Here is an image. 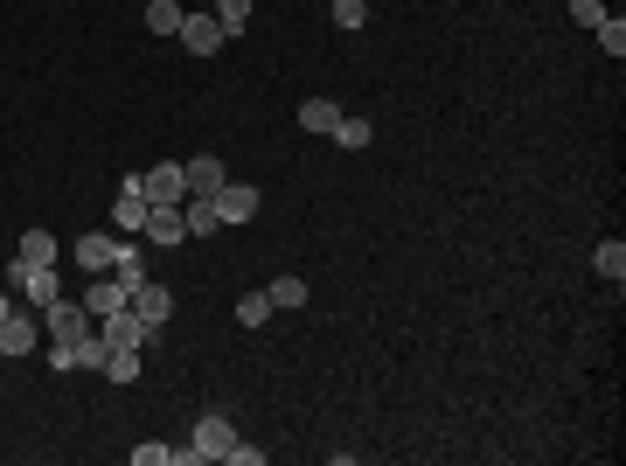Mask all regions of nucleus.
<instances>
[{
	"label": "nucleus",
	"mask_w": 626,
	"mask_h": 466,
	"mask_svg": "<svg viewBox=\"0 0 626 466\" xmlns=\"http://www.w3.org/2000/svg\"><path fill=\"white\" fill-rule=\"evenodd\" d=\"M70 258H77V272H119L126 258H140L133 244H119V237H105V230H84L77 244H70Z\"/></svg>",
	"instance_id": "nucleus-1"
},
{
	"label": "nucleus",
	"mask_w": 626,
	"mask_h": 466,
	"mask_svg": "<svg viewBox=\"0 0 626 466\" xmlns=\"http://www.w3.org/2000/svg\"><path fill=\"white\" fill-rule=\"evenodd\" d=\"M49 369H56V376H70V369H105V341H98V327L77 334V341H49Z\"/></svg>",
	"instance_id": "nucleus-2"
},
{
	"label": "nucleus",
	"mask_w": 626,
	"mask_h": 466,
	"mask_svg": "<svg viewBox=\"0 0 626 466\" xmlns=\"http://www.w3.org/2000/svg\"><path fill=\"white\" fill-rule=\"evenodd\" d=\"M154 334H160V327H147L133 307H119V313H105V320H98V341H105V348H147Z\"/></svg>",
	"instance_id": "nucleus-3"
},
{
	"label": "nucleus",
	"mask_w": 626,
	"mask_h": 466,
	"mask_svg": "<svg viewBox=\"0 0 626 466\" xmlns=\"http://www.w3.org/2000/svg\"><path fill=\"white\" fill-rule=\"evenodd\" d=\"M91 327H98V320L84 313V300H49V307H42V334H49V341H77V334H91Z\"/></svg>",
	"instance_id": "nucleus-4"
},
{
	"label": "nucleus",
	"mask_w": 626,
	"mask_h": 466,
	"mask_svg": "<svg viewBox=\"0 0 626 466\" xmlns=\"http://www.w3.org/2000/svg\"><path fill=\"white\" fill-rule=\"evenodd\" d=\"M140 195L147 202H188V174H181V160H160L140 174Z\"/></svg>",
	"instance_id": "nucleus-5"
},
{
	"label": "nucleus",
	"mask_w": 626,
	"mask_h": 466,
	"mask_svg": "<svg viewBox=\"0 0 626 466\" xmlns=\"http://www.w3.org/2000/svg\"><path fill=\"white\" fill-rule=\"evenodd\" d=\"M77 300H84V313H91V320H105V313L133 307V286H126V279H105V272H98V279H91V286H84Z\"/></svg>",
	"instance_id": "nucleus-6"
},
{
	"label": "nucleus",
	"mask_w": 626,
	"mask_h": 466,
	"mask_svg": "<svg viewBox=\"0 0 626 466\" xmlns=\"http://www.w3.org/2000/svg\"><path fill=\"white\" fill-rule=\"evenodd\" d=\"M230 446H237L230 418H216V411H209V418L195 425V446H188V453H195V460H230Z\"/></svg>",
	"instance_id": "nucleus-7"
},
{
	"label": "nucleus",
	"mask_w": 626,
	"mask_h": 466,
	"mask_svg": "<svg viewBox=\"0 0 626 466\" xmlns=\"http://www.w3.org/2000/svg\"><path fill=\"white\" fill-rule=\"evenodd\" d=\"M181 42H188L195 56H216L230 35H223V21H216V14H181Z\"/></svg>",
	"instance_id": "nucleus-8"
},
{
	"label": "nucleus",
	"mask_w": 626,
	"mask_h": 466,
	"mask_svg": "<svg viewBox=\"0 0 626 466\" xmlns=\"http://www.w3.org/2000/svg\"><path fill=\"white\" fill-rule=\"evenodd\" d=\"M258 202H265V195H258L251 181H223V188H216V209H223V223H251V216H258Z\"/></svg>",
	"instance_id": "nucleus-9"
},
{
	"label": "nucleus",
	"mask_w": 626,
	"mask_h": 466,
	"mask_svg": "<svg viewBox=\"0 0 626 466\" xmlns=\"http://www.w3.org/2000/svg\"><path fill=\"white\" fill-rule=\"evenodd\" d=\"M147 195H140V174H126L119 181V209H112V230H147Z\"/></svg>",
	"instance_id": "nucleus-10"
},
{
	"label": "nucleus",
	"mask_w": 626,
	"mask_h": 466,
	"mask_svg": "<svg viewBox=\"0 0 626 466\" xmlns=\"http://www.w3.org/2000/svg\"><path fill=\"white\" fill-rule=\"evenodd\" d=\"M35 341H42V320L35 313H7L0 320V355H35Z\"/></svg>",
	"instance_id": "nucleus-11"
},
{
	"label": "nucleus",
	"mask_w": 626,
	"mask_h": 466,
	"mask_svg": "<svg viewBox=\"0 0 626 466\" xmlns=\"http://www.w3.org/2000/svg\"><path fill=\"white\" fill-rule=\"evenodd\" d=\"M133 313H140L147 327H167V313H174V293H167L160 279H140V286H133Z\"/></svg>",
	"instance_id": "nucleus-12"
},
{
	"label": "nucleus",
	"mask_w": 626,
	"mask_h": 466,
	"mask_svg": "<svg viewBox=\"0 0 626 466\" xmlns=\"http://www.w3.org/2000/svg\"><path fill=\"white\" fill-rule=\"evenodd\" d=\"M147 237H154V244H167V251L188 237V216H181V202H154V209H147Z\"/></svg>",
	"instance_id": "nucleus-13"
},
{
	"label": "nucleus",
	"mask_w": 626,
	"mask_h": 466,
	"mask_svg": "<svg viewBox=\"0 0 626 466\" xmlns=\"http://www.w3.org/2000/svg\"><path fill=\"white\" fill-rule=\"evenodd\" d=\"M181 174H188V195H216V188L230 181L216 154H195V160H181Z\"/></svg>",
	"instance_id": "nucleus-14"
},
{
	"label": "nucleus",
	"mask_w": 626,
	"mask_h": 466,
	"mask_svg": "<svg viewBox=\"0 0 626 466\" xmlns=\"http://www.w3.org/2000/svg\"><path fill=\"white\" fill-rule=\"evenodd\" d=\"M181 216H188V237H216V230H223L216 195H188V202H181Z\"/></svg>",
	"instance_id": "nucleus-15"
},
{
	"label": "nucleus",
	"mask_w": 626,
	"mask_h": 466,
	"mask_svg": "<svg viewBox=\"0 0 626 466\" xmlns=\"http://www.w3.org/2000/svg\"><path fill=\"white\" fill-rule=\"evenodd\" d=\"M369 140H376V126H369V119H355V112H341V119H334V147H348V154H362Z\"/></svg>",
	"instance_id": "nucleus-16"
},
{
	"label": "nucleus",
	"mask_w": 626,
	"mask_h": 466,
	"mask_svg": "<svg viewBox=\"0 0 626 466\" xmlns=\"http://www.w3.org/2000/svg\"><path fill=\"white\" fill-rule=\"evenodd\" d=\"M181 14H188L181 0H147V28L154 35H181Z\"/></svg>",
	"instance_id": "nucleus-17"
},
{
	"label": "nucleus",
	"mask_w": 626,
	"mask_h": 466,
	"mask_svg": "<svg viewBox=\"0 0 626 466\" xmlns=\"http://www.w3.org/2000/svg\"><path fill=\"white\" fill-rule=\"evenodd\" d=\"M334 119H341L334 98H307V105H300V126H307V133H334Z\"/></svg>",
	"instance_id": "nucleus-18"
},
{
	"label": "nucleus",
	"mask_w": 626,
	"mask_h": 466,
	"mask_svg": "<svg viewBox=\"0 0 626 466\" xmlns=\"http://www.w3.org/2000/svg\"><path fill=\"white\" fill-rule=\"evenodd\" d=\"M592 265H599V279H613V286H620V279H626V244H620V237H606V244L592 251Z\"/></svg>",
	"instance_id": "nucleus-19"
},
{
	"label": "nucleus",
	"mask_w": 626,
	"mask_h": 466,
	"mask_svg": "<svg viewBox=\"0 0 626 466\" xmlns=\"http://www.w3.org/2000/svg\"><path fill=\"white\" fill-rule=\"evenodd\" d=\"M14 258H21V265H56V237H49V230H28Z\"/></svg>",
	"instance_id": "nucleus-20"
},
{
	"label": "nucleus",
	"mask_w": 626,
	"mask_h": 466,
	"mask_svg": "<svg viewBox=\"0 0 626 466\" xmlns=\"http://www.w3.org/2000/svg\"><path fill=\"white\" fill-rule=\"evenodd\" d=\"M105 376L112 383H133L140 376V348H105Z\"/></svg>",
	"instance_id": "nucleus-21"
},
{
	"label": "nucleus",
	"mask_w": 626,
	"mask_h": 466,
	"mask_svg": "<svg viewBox=\"0 0 626 466\" xmlns=\"http://www.w3.org/2000/svg\"><path fill=\"white\" fill-rule=\"evenodd\" d=\"M272 320V293H244L237 300V327H265Z\"/></svg>",
	"instance_id": "nucleus-22"
},
{
	"label": "nucleus",
	"mask_w": 626,
	"mask_h": 466,
	"mask_svg": "<svg viewBox=\"0 0 626 466\" xmlns=\"http://www.w3.org/2000/svg\"><path fill=\"white\" fill-rule=\"evenodd\" d=\"M209 14L223 21V35H244V21H251V0H216Z\"/></svg>",
	"instance_id": "nucleus-23"
},
{
	"label": "nucleus",
	"mask_w": 626,
	"mask_h": 466,
	"mask_svg": "<svg viewBox=\"0 0 626 466\" xmlns=\"http://www.w3.org/2000/svg\"><path fill=\"white\" fill-rule=\"evenodd\" d=\"M592 35H599V49H606V56H626V21H620V14H606Z\"/></svg>",
	"instance_id": "nucleus-24"
},
{
	"label": "nucleus",
	"mask_w": 626,
	"mask_h": 466,
	"mask_svg": "<svg viewBox=\"0 0 626 466\" xmlns=\"http://www.w3.org/2000/svg\"><path fill=\"white\" fill-rule=\"evenodd\" d=\"M272 307H307V279H272Z\"/></svg>",
	"instance_id": "nucleus-25"
},
{
	"label": "nucleus",
	"mask_w": 626,
	"mask_h": 466,
	"mask_svg": "<svg viewBox=\"0 0 626 466\" xmlns=\"http://www.w3.org/2000/svg\"><path fill=\"white\" fill-rule=\"evenodd\" d=\"M334 7V28H362L369 21V0H327Z\"/></svg>",
	"instance_id": "nucleus-26"
},
{
	"label": "nucleus",
	"mask_w": 626,
	"mask_h": 466,
	"mask_svg": "<svg viewBox=\"0 0 626 466\" xmlns=\"http://www.w3.org/2000/svg\"><path fill=\"white\" fill-rule=\"evenodd\" d=\"M571 21H578V28H599V21H606V0H571Z\"/></svg>",
	"instance_id": "nucleus-27"
},
{
	"label": "nucleus",
	"mask_w": 626,
	"mask_h": 466,
	"mask_svg": "<svg viewBox=\"0 0 626 466\" xmlns=\"http://www.w3.org/2000/svg\"><path fill=\"white\" fill-rule=\"evenodd\" d=\"M181 446H133V466H160V460H174Z\"/></svg>",
	"instance_id": "nucleus-28"
},
{
	"label": "nucleus",
	"mask_w": 626,
	"mask_h": 466,
	"mask_svg": "<svg viewBox=\"0 0 626 466\" xmlns=\"http://www.w3.org/2000/svg\"><path fill=\"white\" fill-rule=\"evenodd\" d=\"M7 313H14V300H7V293H0V320H7Z\"/></svg>",
	"instance_id": "nucleus-29"
}]
</instances>
